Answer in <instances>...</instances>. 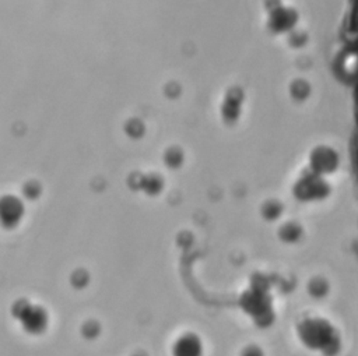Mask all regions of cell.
Segmentation results:
<instances>
[{"label":"cell","instance_id":"6da1fadb","mask_svg":"<svg viewBox=\"0 0 358 356\" xmlns=\"http://www.w3.org/2000/svg\"><path fill=\"white\" fill-rule=\"evenodd\" d=\"M24 328L32 334H38L46 327V314L43 310L35 306H25L18 313Z\"/></svg>","mask_w":358,"mask_h":356},{"label":"cell","instance_id":"7a4b0ae2","mask_svg":"<svg viewBox=\"0 0 358 356\" xmlns=\"http://www.w3.org/2000/svg\"><path fill=\"white\" fill-rule=\"evenodd\" d=\"M172 353L173 356H201L203 355L201 341L192 334L183 335L175 342Z\"/></svg>","mask_w":358,"mask_h":356},{"label":"cell","instance_id":"3957f363","mask_svg":"<svg viewBox=\"0 0 358 356\" xmlns=\"http://www.w3.org/2000/svg\"><path fill=\"white\" fill-rule=\"evenodd\" d=\"M22 214V205L18 202L17 198H4L1 202V219L6 226L14 225L18 222Z\"/></svg>","mask_w":358,"mask_h":356},{"label":"cell","instance_id":"277c9868","mask_svg":"<svg viewBox=\"0 0 358 356\" xmlns=\"http://www.w3.org/2000/svg\"><path fill=\"white\" fill-rule=\"evenodd\" d=\"M243 356H262V353H260V350H259V349H256V348H250V349L245 350Z\"/></svg>","mask_w":358,"mask_h":356}]
</instances>
